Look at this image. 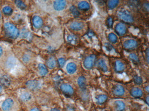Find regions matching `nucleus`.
<instances>
[{
    "label": "nucleus",
    "instance_id": "obj_17",
    "mask_svg": "<svg viewBox=\"0 0 149 111\" xmlns=\"http://www.w3.org/2000/svg\"><path fill=\"white\" fill-rule=\"evenodd\" d=\"M33 24L35 27L39 28L42 27L43 24V21L42 18L38 16L34 17L33 19Z\"/></svg>",
    "mask_w": 149,
    "mask_h": 111
},
{
    "label": "nucleus",
    "instance_id": "obj_22",
    "mask_svg": "<svg viewBox=\"0 0 149 111\" xmlns=\"http://www.w3.org/2000/svg\"><path fill=\"white\" fill-rule=\"evenodd\" d=\"M32 95L28 92H24L20 96V99L24 102H27L32 99Z\"/></svg>",
    "mask_w": 149,
    "mask_h": 111
},
{
    "label": "nucleus",
    "instance_id": "obj_9",
    "mask_svg": "<svg viewBox=\"0 0 149 111\" xmlns=\"http://www.w3.org/2000/svg\"><path fill=\"white\" fill-rule=\"evenodd\" d=\"M67 6V1L63 0L56 1L53 3V7L55 10L61 11L63 10Z\"/></svg>",
    "mask_w": 149,
    "mask_h": 111
},
{
    "label": "nucleus",
    "instance_id": "obj_16",
    "mask_svg": "<svg viewBox=\"0 0 149 111\" xmlns=\"http://www.w3.org/2000/svg\"><path fill=\"white\" fill-rule=\"evenodd\" d=\"M97 65L99 69L104 72H106L107 71V67L106 63L105 60L101 59L99 60L97 62Z\"/></svg>",
    "mask_w": 149,
    "mask_h": 111
},
{
    "label": "nucleus",
    "instance_id": "obj_47",
    "mask_svg": "<svg viewBox=\"0 0 149 111\" xmlns=\"http://www.w3.org/2000/svg\"><path fill=\"white\" fill-rule=\"evenodd\" d=\"M1 12H0V19H1Z\"/></svg>",
    "mask_w": 149,
    "mask_h": 111
},
{
    "label": "nucleus",
    "instance_id": "obj_34",
    "mask_svg": "<svg viewBox=\"0 0 149 111\" xmlns=\"http://www.w3.org/2000/svg\"><path fill=\"white\" fill-rule=\"evenodd\" d=\"M58 63L60 67L62 68L64 66L65 64H66V60H65V59L63 58H60L58 59Z\"/></svg>",
    "mask_w": 149,
    "mask_h": 111
},
{
    "label": "nucleus",
    "instance_id": "obj_12",
    "mask_svg": "<svg viewBox=\"0 0 149 111\" xmlns=\"http://www.w3.org/2000/svg\"><path fill=\"white\" fill-rule=\"evenodd\" d=\"M143 91L140 88L138 87L133 88L130 91L131 96L134 98H139L143 96Z\"/></svg>",
    "mask_w": 149,
    "mask_h": 111
},
{
    "label": "nucleus",
    "instance_id": "obj_37",
    "mask_svg": "<svg viewBox=\"0 0 149 111\" xmlns=\"http://www.w3.org/2000/svg\"><path fill=\"white\" fill-rule=\"evenodd\" d=\"M143 7H144V9H145V10H146V11H149V3H144V5H143Z\"/></svg>",
    "mask_w": 149,
    "mask_h": 111
},
{
    "label": "nucleus",
    "instance_id": "obj_27",
    "mask_svg": "<svg viewBox=\"0 0 149 111\" xmlns=\"http://www.w3.org/2000/svg\"><path fill=\"white\" fill-rule=\"evenodd\" d=\"M70 11L73 15L75 17H78L80 15V13L79 11H78V8L74 6H71L70 7Z\"/></svg>",
    "mask_w": 149,
    "mask_h": 111
},
{
    "label": "nucleus",
    "instance_id": "obj_1",
    "mask_svg": "<svg viewBox=\"0 0 149 111\" xmlns=\"http://www.w3.org/2000/svg\"><path fill=\"white\" fill-rule=\"evenodd\" d=\"M5 31L6 34L10 38L16 39L19 35V32L16 27L13 24L7 23L5 24Z\"/></svg>",
    "mask_w": 149,
    "mask_h": 111
},
{
    "label": "nucleus",
    "instance_id": "obj_40",
    "mask_svg": "<svg viewBox=\"0 0 149 111\" xmlns=\"http://www.w3.org/2000/svg\"><path fill=\"white\" fill-rule=\"evenodd\" d=\"M88 36L89 37H93V36H94V33H93V32L91 31H89L88 33Z\"/></svg>",
    "mask_w": 149,
    "mask_h": 111
},
{
    "label": "nucleus",
    "instance_id": "obj_26",
    "mask_svg": "<svg viewBox=\"0 0 149 111\" xmlns=\"http://www.w3.org/2000/svg\"><path fill=\"white\" fill-rule=\"evenodd\" d=\"M119 4V1L117 0H112L107 2V6L110 9H113L116 8Z\"/></svg>",
    "mask_w": 149,
    "mask_h": 111
},
{
    "label": "nucleus",
    "instance_id": "obj_36",
    "mask_svg": "<svg viewBox=\"0 0 149 111\" xmlns=\"http://www.w3.org/2000/svg\"><path fill=\"white\" fill-rule=\"evenodd\" d=\"M105 47L107 51L109 52H110L113 49V47L111 44L109 43H106L105 44Z\"/></svg>",
    "mask_w": 149,
    "mask_h": 111
},
{
    "label": "nucleus",
    "instance_id": "obj_35",
    "mask_svg": "<svg viewBox=\"0 0 149 111\" xmlns=\"http://www.w3.org/2000/svg\"><path fill=\"white\" fill-rule=\"evenodd\" d=\"M129 5L133 7H137L139 5V1H129Z\"/></svg>",
    "mask_w": 149,
    "mask_h": 111
},
{
    "label": "nucleus",
    "instance_id": "obj_3",
    "mask_svg": "<svg viewBox=\"0 0 149 111\" xmlns=\"http://www.w3.org/2000/svg\"><path fill=\"white\" fill-rule=\"evenodd\" d=\"M96 60V56L90 55L85 58L84 62V66L85 69L90 70L93 68Z\"/></svg>",
    "mask_w": 149,
    "mask_h": 111
},
{
    "label": "nucleus",
    "instance_id": "obj_23",
    "mask_svg": "<svg viewBox=\"0 0 149 111\" xmlns=\"http://www.w3.org/2000/svg\"><path fill=\"white\" fill-rule=\"evenodd\" d=\"M39 74L41 76H45L48 73L47 68L43 64H39Z\"/></svg>",
    "mask_w": 149,
    "mask_h": 111
},
{
    "label": "nucleus",
    "instance_id": "obj_38",
    "mask_svg": "<svg viewBox=\"0 0 149 111\" xmlns=\"http://www.w3.org/2000/svg\"><path fill=\"white\" fill-rule=\"evenodd\" d=\"M146 61H147V63L148 64V63H149V49H148V48H147L146 49Z\"/></svg>",
    "mask_w": 149,
    "mask_h": 111
},
{
    "label": "nucleus",
    "instance_id": "obj_24",
    "mask_svg": "<svg viewBox=\"0 0 149 111\" xmlns=\"http://www.w3.org/2000/svg\"><path fill=\"white\" fill-rule=\"evenodd\" d=\"M67 41L71 44H76L78 42V38L73 34H70L67 38Z\"/></svg>",
    "mask_w": 149,
    "mask_h": 111
},
{
    "label": "nucleus",
    "instance_id": "obj_42",
    "mask_svg": "<svg viewBox=\"0 0 149 111\" xmlns=\"http://www.w3.org/2000/svg\"><path fill=\"white\" fill-rule=\"evenodd\" d=\"M40 111L39 109V108H33V109H31V111Z\"/></svg>",
    "mask_w": 149,
    "mask_h": 111
},
{
    "label": "nucleus",
    "instance_id": "obj_19",
    "mask_svg": "<svg viewBox=\"0 0 149 111\" xmlns=\"http://www.w3.org/2000/svg\"><path fill=\"white\" fill-rule=\"evenodd\" d=\"M115 107L117 111H123L125 109L126 105L122 101H116L114 102Z\"/></svg>",
    "mask_w": 149,
    "mask_h": 111
},
{
    "label": "nucleus",
    "instance_id": "obj_43",
    "mask_svg": "<svg viewBox=\"0 0 149 111\" xmlns=\"http://www.w3.org/2000/svg\"><path fill=\"white\" fill-rule=\"evenodd\" d=\"M2 53H3V49L2 47L0 46V57L2 55Z\"/></svg>",
    "mask_w": 149,
    "mask_h": 111
},
{
    "label": "nucleus",
    "instance_id": "obj_39",
    "mask_svg": "<svg viewBox=\"0 0 149 111\" xmlns=\"http://www.w3.org/2000/svg\"><path fill=\"white\" fill-rule=\"evenodd\" d=\"M67 111H75L74 108L71 106H68L67 107Z\"/></svg>",
    "mask_w": 149,
    "mask_h": 111
},
{
    "label": "nucleus",
    "instance_id": "obj_28",
    "mask_svg": "<svg viewBox=\"0 0 149 111\" xmlns=\"http://www.w3.org/2000/svg\"><path fill=\"white\" fill-rule=\"evenodd\" d=\"M108 38L110 42H111L112 43H115L117 42V37L113 33H111L108 34Z\"/></svg>",
    "mask_w": 149,
    "mask_h": 111
},
{
    "label": "nucleus",
    "instance_id": "obj_30",
    "mask_svg": "<svg viewBox=\"0 0 149 111\" xmlns=\"http://www.w3.org/2000/svg\"><path fill=\"white\" fill-rule=\"evenodd\" d=\"M134 82L135 84L140 85L143 83V79L138 75H135L133 77Z\"/></svg>",
    "mask_w": 149,
    "mask_h": 111
},
{
    "label": "nucleus",
    "instance_id": "obj_31",
    "mask_svg": "<svg viewBox=\"0 0 149 111\" xmlns=\"http://www.w3.org/2000/svg\"><path fill=\"white\" fill-rule=\"evenodd\" d=\"M16 5L17 6L22 9V10H24L26 8V5H25L24 3L22 1H19V0H17L15 1Z\"/></svg>",
    "mask_w": 149,
    "mask_h": 111
},
{
    "label": "nucleus",
    "instance_id": "obj_11",
    "mask_svg": "<svg viewBox=\"0 0 149 111\" xmlns=\"http://www.w3.org/2000/svg\"><path fill=\"white\" fill-rule=\"evenodd\" d=\"M84 24L83 23L80 21H75L72 23L70 25V28L75 31H79L83 29Z\"/></svg>",
    "mask_w": 149,
    "mask_h": 111
},
{
    "label": "nucleus",
    "instance_id": "obj_20",
    "mask_svg": "<svg viewBox=\"0 0 149 111\" xmlns=\"http://www.w3.org/2000/svg\"><path fill=\"white\" fill-rule=\"evenodd\" d=\"M78 7L82 11H87L90 8V5L87 1H81L78 4Z\"/></svg>",
    "mask_w": 149,
    "mask_h": 111
},
{
    "label": "nucleus",
    "instance_id": "obj_5",
    "mask_svg": "<svg viewBox=\"0 0 149 111\" xmlns=\"http://www.w3.org/2000/svg\"><path fill=\"white\" fill-rule=\"evenodd\" d=\"M27 88L33 91L38 90L41 88V84L38 81L32 80L27 82L26 83Z\"/></svg>",
    "mask_w": 149,
    "mask_h": 111
},
{
    "label": "nucleus",
    "instance_id": "obj_6",
    "mask_svg": "<svg viewBox=\"0 0 149 111\" xmlns=\"http://www.w3.org/2000/svg\"><path fill=\"white\" fill-rule=\"evenodd\" d=\"M137 42L133 39H127L123 43L124 48L128 50L134 49L137 47Z\"/></svg>",
    "mask_w": 149,
    "mask_h": 111
},
{
    "label": "nucleus",
    "instance_id": "obj_15",
    "mask_svg": "<svg viewBox=\"0 0 149 111\" xmlns=\"http://www.w3.org/2000/svg\"><path fill=\"white\" fill-rule=\"evenodd\" d=\"M78 83L81 90L84 91L86 89V80L83 76L79 77L78 80Z\"/></svg>",
    "mask_w": 149,
    "mask_h": 111
},
{
    "label": "nucleus",
    "instance_id": "obj_10",
    "mask_svg": "<svg viewBox=\"0 0 149 111\" xmlns=\"http://www.w3.org/2000/svg\"><path fill=\"white\" fill-rule=\"evenodd\" d=\"M13 105V100L11 99H7L3 102L1 108L3 111H10Z\"/></svg>",
    "mask_w": 149,
    "mask_h": 111
},
{
    "label": "nucleus",
    "instance_id": "obj_46",
    "mask_svg": "<svg viewBox=\"0 0 149 111\" xmlns=\"http://www.w3.org/2000/svg\"><path fill=\"white\" fill-rule=\"evenodd\" d=\"M2 90H3V89H2V86L0 85V94H1V92H2Z\"/></svg>",
    "mask_w": 149,
    "mask_h": 111
},
{
    "label": "nucleus",
    "instance_id": "obj_7",
    "mask_svg": "<svg viewBox=\"0 0 149 111\" xmlns=\"http://www.w3.org/2000/svg\"><path fill=\"white\" fill-rule=\"evenodd\" d=\"M115 31L119 36H123L127 33V27L123 23H117L115 27Z\"/></svg>",
    "mask_w": 149,
    "mask_h": 111
},
{
    "label": "nucleus",
    "instance_id": "obj_32",
    "mask_svg": "<svg viewBox=\"0 0 149 111\" xmlns=\"http://www.w3.org/2000/svg\"><path fill=\"white\" fill-rule=\"evenodd\" d=\"M12 9L10 7H5L3 9V12L6 15H10L12 14Z\"/></svg>",
    "mask_w": 149,
    "mask_h": 111
},
{
    "label": "nucleus",
    "instance_id": "obj_2",
    "mask_svg": "<svg viewBox=\"0 0 149 111\" xmlns=\"http://www.w3.org/2000/svg\"><path fill=\"white\" fill-rule=\"evenodd\" d=\"M118 18L127 23H131L133 22L134 18L132 13L126 9H121L117 13Z\"/></svg>",
    "mask_w": 149,
    "mask_h": 111
},
{
    "label": "nucleus",
    "instance_id": "obj_29",
    "mask_svg": "<svg viewBox=\"0 0 149 111\" xmlns=\"http://www.w3.org/2000/svg\"><path fill=\"white\" fill-rule=\"evenodd\" d=\"M129 58L132 62L135 63V64L139 62V59L138 57L135 54L133 53H130L129 55Z\"/></svg>",
    "mask_w": 149,
    "mask_h": 111
},
{
    "label": "nucleus",
    "instance_id": "obj_8",
    "mask_svg": "<svg viewBox=\"0 0 149 111\" xmlns=\"http://www.w3.org/2000/svg\"><path fill=\"white\" fill-rule=\"evenodd\" d=\"M112 92L116 96H122L125 93V89L122 85H116L113 87Z\"/></svg>",
    "mask_w": 149,
    "mask_h": 111
},
{
    "label": "nucleus",
    "instance_id": "obj_44",
    "mask_svg": "<svg viewBox=\"0 0 149 111\" xmlns=\"http://www.w3.org/2000/svg\"><path fill=\"white\" fill-rule=\"evenodd\" d=\"M50 111H61L60 109H58L57 108H53L52 109H51Z\"/></svg>",
    "mask_w": 149,
    "mask_h": 111
},
{
    "label": "nucleus",
    "instance_id": "obj_14",
    "mask_svg": "<svg viewBox=\"0 0 149 111\" xmlns=\"http://www.w3.org/2000/svg\"><path fill=\"white\" fill-rule=\"evenodd\" d=\"M125 65L120 60H116L115 62V70L117 73H121L125 70Z\"/></svg>",
    "mask_w": 149,
    "mask_h": 111
},
{
    "label": "nucleus",
    "instance_id": "obj_13",
    "mask_svg": "<svg viewBox=\"0 0 149 111\" xmlns=\"http://www.w3.org/2000/svg\"><path fill=\"white\" fill-rule=\"evenodd\" d=\"M11 79L10 77L7 76H3L0 78V84L3 87H8L11 84Z\"/></svg>",
    "mask_w": 149,
    "mask_h": 111
},
{
    "label": "nucleus",
    "instance_id": "obj_45",
    "mask_svg": "<svg viewBox=\"0 0 149 111\" xmlns=\"http://www.w3.org/2000/svg\"><path fill=\"white\" fill-rule=\"evenodd\" d=\"M149 86H146V91L147 92H149Z\"/></svg>",
    "mask_w": 149,
    "mask_h": 111
},
{
    "label": "nucleus",
    "instance_id": "obj_33",
    "mask_svg": "<svg viewBox=\"0 0 149 111\" xmlns=\"http://www.w3.org/2000/svg\"><path fill=\"white\" fill-rule=\"evenodd\" d=\"M113 18L112 17H109L107 18V27H108L112 28L113 27Z\"/></svg>",
    "mask_w": 149,
    "mask_h": 111
},
{
    "label": "nucleus",
    "instance_id": "obj_41",
    "mask_svg": "<svg viewBox=\"0 0 149 111\" xmlns=\"http://www.w3.org/2000/svg\"><path fill=\"white\" fill-rule=\"evenodd\" d=\"M146 104H147L148 106H149V96L146 97Z\"/></svg>",
    "mask_w": 149,
    "mask_h": 111
},
{
    "label": "nucleus",
    "instance_id": "obj_18",
    "mask_svg": "<svg viewBox=\"0 0 149 111\" xmlns=\"http://www.w3.org/2000/svg\"><path fill=\"white\" fill-rule=\"evenodd\" d=\"M77 65L73 63H70L67 65L66 69L67 72L70 74H73L77 70Z\"/></svg>",
    "mask_w": 149,
    "mask_h": 111
},
{
    "label": "nucleus",
    "instance_id": "obj_21",
    "mask_svg": "<svg viewBox=\"0 0 149 111\" xmlns=\"http://www.w3.org/2000/svg\"><path fill=\"white\" fill-rule=\"evenodd\" d=\"M107 99V97L106 95L104 94H101L98 95L96 97V102L98 104H102L106 102Z\"/></svg>",
    "mask_w": 149,
    "mask_h": 111
},
{
    "label": "nucleus",
    "instance_id": "obj_25",
    "mask_svg": "<svg viewBox=\"0 0 149 111\" xmlns=\"http://www.w3.org/2000/svg\"><path fill=\"white\" fill-rule=\"evenodd\" d=\"M47 65L49 68L52 69L55 67L56 65V61L53 57H51L47 61Z\"/></svg>",
    "mask_w": 149,
    "mask_h": 111
},
{
    "label": "nucleus",
    "instance_id": "obj_4",
    "mask_svg": "<svg viewBox=\"0 0 149 111\" xmlns=\"http://www.w3.org/2000/svg\"><path fill=\"white\" fill-rule=\"evenodd\" d=\"M61 91L67 97H71L74 93V90L70 85L67 83L62 84L60 87Z\"/></svg>",
    "mask_w": 149,
    "mask_h": 111
}]
</instances>
